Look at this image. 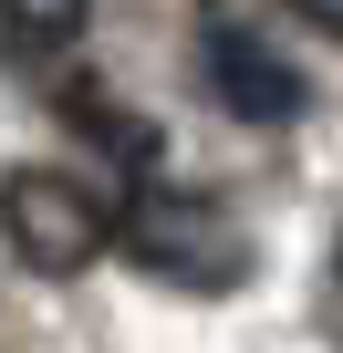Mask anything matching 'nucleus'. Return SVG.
Wrapping results in <instances>:
<instances>
[{"label":"nucleus","mask_w":343,"mask_h":353,"mask_svg":"<svg viewBox=\"0 0 343 353\" xmlns=\"http://www.w3.org/2000/svg\"><path fill=\"white\" fill-rule=\"evenodd\" d=\"M333 270H343V260H333Z\"/></svg>","instance_id":"6"},{"label":"nucleus","mask_w":343,"mask_h":353,"mask_svg":"<svg viewBox=\"0 0 343 353\" xmlns=\"http://www.w3.org/2000/svg\"><path fill=\"white\" fill-rule=\"evenodd\" d=\"M115 229H125V219L84 188V176H63V166H11V176H0V239H11L21 270H42V281L94 270Z\"/></svg>","instance_id":"2"},{"label":"nucleus","mask_w":343,"mask_h":353,"mask_svg":"<svg viewBox=\"0 0 343 353\" xmlns=\"http://www.w3.org/2000/svg\"><path fill=\"white\" fill-rule=\"evenodd\" d=\"M291 11H302L312 32H333V42H343V0H291Z\"/></svg>","instance_id":"5"},{"label":"nucleus","mask_w":343,"mask_h":353,"mask_svg":"<svg viewBox=\"0 0 343 353\" xmlns=\"http://www.w3.org/2000/svg\"><path fill=\"white\" fill-rule=\"evenodd\" d=\"M115 239H125V260H135L146 281H166V291H229V281H250V229H239L219 198H188V188H146Z\"/></svg>","instance_id":"1"},{"label":"nucleus","mask_w":343,"mask_h":353,"mask_svg":"<svg viewBox=\"0 0 343 353\" xmlns=\"http://www.w3.org/2000/svg\"><path fill=\"white\" fill-rule=\"evenodd\" d=\"M208 94H219L229 114H250V125H291V114H302V73H291L271 42H250V32H219V42H208Z\"/></svg>","instance_id":"3"},{"label":"nucleus","mask_w":343,"mask_h":353,"mask_svg":"<svg viewBox=\"0 0 343 353\" xmlns=\"http://www.w3.org/2000/svg\"><path fill=\"white\" fill-rule=\"evenodd\" d=\"M84 11H94V0H0V32L32 42V52H63L84 32Z\"/></svg>","instance_id":"4"}]
</instances>
